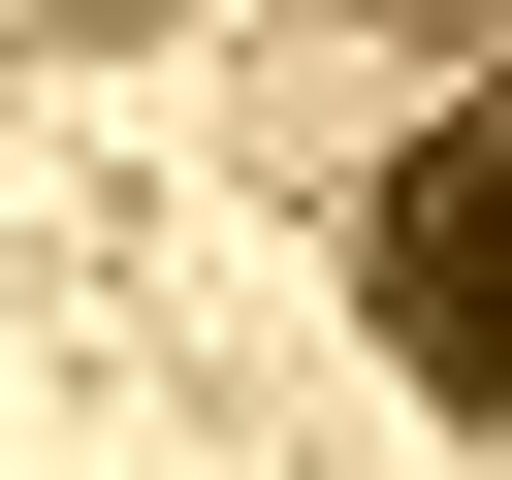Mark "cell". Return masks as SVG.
Wrapping results in <instances>:
<instances>
[{
    "mask_svg": "<svg viewBox=\"0 0 512 480\" xmlns=\"http://www.w3.org/2000/svg\"><path fill=\"white\" fill-rule=\"evenodd\" d=\"M352 288H384V352H416L448 416H512V64H448V96L384 128V192H352Z\"/></svg>",
    "mask_w": 512,
    "mask_h": 480,
    "instance_id": "obj_1",
    "label": "cell"
}]
</instances>
